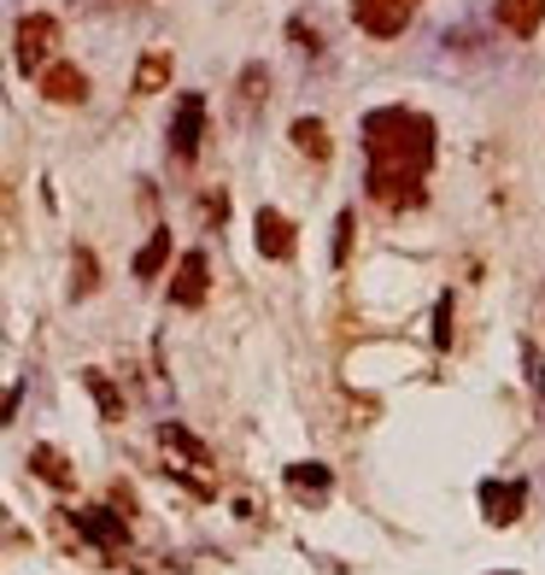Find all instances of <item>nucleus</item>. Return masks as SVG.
<instances>
[{"instance_id":"7","label":"nucleus","mask_w":545,"mask_h":575,"mask_svg":"<svg viewBox=\"0 0 545 575\" xmlns=\"http://www.w3.org/2000/svg\"><path fill=\"white\" fill-rule=\"evenodd\" d=\"M253 230H259V253L264 259H293V223L282 212H270V205H264V212L253 218Z\"/></svg>"},{"instance_id":"20","label":"nucleus","mask_w":545,"mask_h":575,"mask_svg":"<svg viewBox=\"0 0 545 575\" xmlns=\"http://www.w3.org/2000/svg\"><path fill=\"white\" fill-rule=\"evenodd\" d=\"M434 341H440V346H452V300H440V305H434Z\"/></svg>"},{"instance_id":"3","label":"nucleus","mask_w":545,"mask_h":575,"mask_svg":"<svg viewBox=\"0 0 545 575\" xmlns=\"http://www.w3.org/2000/svg\"><path fill=\"white\" fill-rule=\"evenodd\" d=\"M200 135H205V94H182L176 118H171V153L188 164L200 159Z\"/></svg>"},{"instance_id":"18","label":"nucleus","mask_w":545,"mask_h":575,"mask_svg":"<svg viewBox=\"0 0 545 575\" xmlns=\"http://www.w3.org/2000/svg\"><path fill=\"white\" fill-rule=\"evenodd\" d=\"M287 487L293 493H329V470L323 464H293L287 470Z\"/></svg>"},{"instance_id":"6","label":"nucleus","mask_w":545,"mask_h":575,"mask_svg":"<svg viewBox=\"0 0 545 575\" xmlns=\"http://www.w3.org/2000/svg\"><path fill=\"white\" fill-rule=\"evenodd\" d=\"M522 505H528V487L522 482H481V511H487V523L511 528L522 517Z\"/></svg>"},{"instance_id":"15","label":"nucleus","mask_w":545,"mask_h":575,"mask_svg":"<svg viewBox=\"0 0 545 575\" xmlns=\"http://www.w3.org/2000/svg\"><path fill=\"white\" fill-rule=\"evenodd\" d=\"M30 470H36L48 487H71V482H77L71 464H65V452H53V446H36V452H30Z\"/></svg>"},{"instance_id":"10","label":"nucleus","mask_w":545,"mask_h":575,"mask_svg":"<svg viewBox=\"0 0 545 575\" xmlns=\"http://www.w3.org/2000/svg\"><path fill=\"white\" fill-rule=\"evenodd\" d=\"M498 24L511 36H534L545 24V0H498Z\"/></svg>"},{"instance_id":"11","label":"nucleus","mask_w":545,"mask_h":575,"mask_svg":"<svg viewBox=\"0 0 545 575\" xmlns=\"http://www.w3.org/2000/svg\"><path fill=\"white\" fill-rule=\"evenodd\" d=\"M159 441H164V452H176V458H188L194 470H212V452H205L194 435H188L182 423H164V428H159Z\"/></svg>"},{"instance_id":"5","label":"nucleus","mask_w":545,"mask_h":575,"mask_svg":"<svg viewBox=\"0 0 545 575\" xmlns=\"http://www.w3.org/2000/svg\"><path fill=\"white\" fill-rule=\"evenodd\" d=\"M36 77H41V94H48L53 107H82V100H89V77L77 65H65V59H59V65H41Z\"/></svg>"},{"instance_id":"22","label":"nucleus","mask_w":545,"mask_h":575,"mask_svg":"<svg viewBox=\"0 0 545 575\" xmlns=\"http://www.w3.org/2000/svg\"><path fill=\"white\" fill-rule=\"evenodd\" d=\"M12 411H18V387H7V394H0V423H12Z\"/></svg>"},{"instance_id":"8","label":"nucleus","mask_w":545,"mask_h":575,"mask_svg":"<svg viewBox=\"0 0 545 575\" xmlns=\"http://www.w3.org/2000/svg\"><path fill=\"white\" fill-rule=\"evenodd\" d=\"M205 253H182V264H176V276H171V300L176 305H200L205 300Z\"/></svg>"},{"instance_id":"21","label":"nucleus","mask_w":545,"mask_h":575,"mask_svg":"<svg viewBox=\"0 0 545 575\" xmlns=\"http://www.w3.org/2000/svg\"><path fill=\"white\" fill-rule=\"evenodd\" d=\"M259 89H264V71L253 65V71H246V77H241V100H259Z\"/></svg>"},{"instance_id":"2","label":"nucleus","mask_w":545,"mask_h":575,"mask_svg":"<svg viewBox=\"0 0 545 575\" xmlns=\"http://www.w3.org/2000/svg\"><path fill=\"white\" fill-rule=\"evenodd\" d=\"M12 48H18V71H41L53 59V48H59V18L53 12H30L24 24H18V36H12Z\"/></svg>"},{"instance_id":"9","label":"nucleus","mask_w":545,"mask_h":575,"mask_svg":"<svg viewBox=\"0 0 545 575\" xmlns=\"http://www.w3.org/2000/svg\"><path fill=\"white\" fill-rule=\"evenodd\" d=\"M171 71H176L171 48H153V53H141V65H135V82H130V89H135V94H159L164 82H171Z\"/></svg>"},{"instance_id":"13","label":"nucleus","mask_w":545,"mask_h":575,"mask_svg":"<svg viewBox=\"0 0 545 575\" xmlns=\"http://www.w3.org/2000/svg\"><path fill=\"white\" fill-rule=\"evenodd\" d=\"M164 264H171V230H153V241H147L141 253H135V264H130V271H135L141 282H153V276L164 271Z\"/></svg>"},{"instance_id":"24","label":"nucleus","mask_w":545,"mask_h":575,"mask_svg":"<svg viewBox=\"0 0 545 575\" xmlns=\"http://www.w3.org/2000/svg\"><path fill=\"white\" fill-rule=\"evenodd\" d=\"M539 387H545V376H539Z\"/></svg>"},{"instance_id":"1","label":"nucleus","mask_w":545,"mask_h":575,"mask_svg":"<svg viewBox=\"0 0 545 575\" xmlns=\"http://www.w3.org/2000/svg\"><path fill=\"white\" fill-rule=\"evenodd\" d=\"M364 153H370V200L400 212L423 200V171L434 164V123L423 112L382 107L364 118Z\"/></svg>"},{"instance_id":"12","label":"nucleus","mask_w":545,"mask_h":575,"mask_svg":"<svg viewBox=\"0 0 545 575\" xmlns=\"http://www.w3.org/2000/svg\"><path fill=\"white\" fill-rule=\"evenodd\" d=\"M293 148L323 164V159L334 153V148H329V123H323V118H293Z\"/></svg>"},{"instance_id":"14","label":"nucleus","mask_w":545,"mask_h":575,"mask_svg":"<svg viewBox=\"0 0 545 575\" xmlns=\"http://www.w3.org/2000/svg\"><path fill=\"white\" fill-rule=\"evenodd\" d=\"M77 528L89 534V541H100V546H123V534H130V528H123V517H112V511H82Z\"/></svg>"},{"instance_id":"23","label":"nucleus","mask_w":545,"mask_h":575,"mask_svg":"<svg viewBox=\"0 0 545 575\" xmlns=\"http://www.w3.org/2000/svg\"><path fill=\"white\" fill-rule=\"evenodd\" d=\"M405 7H416V0H405Z\"/></svg>"},{"instance_id":"4","label":"nucleus","mask_w":545,"mask_h":575,"mask_svg":"<svg viewBox=\"0 0 545 575\" xmlns=\"http://www.w3.org/2000/svg\"><path fill=\"white\" fill-rule=\"evenodd\" d=\"M352 18H359V30H370L375 41H393V36H405L411 7L405 0H352Z\"/></svg>"},{"instance_id":"17","label":"nucleus","mask_w":545,"mask_h":575,"mask_svg":"<svg viewBox=\"0 0 545 575\" xmlns=\"http://www.w3.org/2000/svg\"><path fill=\"white\" fill-rule=\"evenodd\" d=\"M82 382H89V394L100 400V411H107V423H118L123 417V394H118V387L100 376V370H82Z\"/></svg>"},{"instance_id":"16","label":"nucleus","mask_w":545,"mask_h":575,"mask_svg":"<svg viewBox=\"0 0 545 575\" xmlns=\"http://www.w3.org/2000/svg\"><path fill=\"white\" fill-rule=\"evenodd\" d=\"M94 288H100V271H94V253H89V246H77V259H71V294H77V300H89Z\"/></svg>"},{"instance_id":"19","label":"nucleus","mask_w":545,"mask_h":575,"mask_svg":"<svg viewBox=\"0 0 545 575\" xmlns=\"http://www.w3.org/2000/svg\"><path fill=\"white\" fill-rule=\"evenodd\" d=\"M352 253V212H341V223H334V264H346Z\"/></svg>"}]
</instances>
